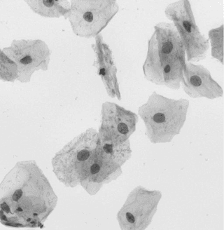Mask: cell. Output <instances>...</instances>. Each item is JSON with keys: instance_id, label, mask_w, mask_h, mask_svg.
Returning <instances> with one entry per match:
<instances>
[{"instance_id": "6da1fadb", "label": "cell", "mask_w": 224, "mask_h": 230, "mask_svg": "<svg viewBox=\"0 0 224 230\" xmlns=\"http://www.w3.org/2000/svg\"><path fill=\"white\" fill-rule=\"evenodd\" d=\"M89 156H90V152H89L88 150H81V151L78 152V154H77V159H78V160H79V161H85L86 159H88Z\"/></svg>"}, {"instance_id": "7a4b0ae2", "label": "cell", "mask_w": 224, "mask_h": 230, "mask_svg": "<svg viewBox=\"0 0 224 230\" xmlns=\"http://www.w3.org/2000/svg\"><path fill=\"white\" fill-rule=\"evenodd\" d=\"M173 48V44L170 42H167L163 44L162 46V51L164 53H170Z\"/></svg>"}, {"instance_id": "3957f363", "label": "cell", "mask_w": 224, "mask_h": 230, "mask_svg": "<svg viewBox=\"0 0 224 230\" xmlns=\"http://www.w3.org/2000/svg\"><path fill=\"white\" fill-rule=\"evenodd\" d=\"M153 120L156 123H162L165 121V116L162 113H157L153 116Z\"/></svg>"}, {"instance_id": "277c9868", "label": "cell", "mask_w": 224, "mask_h": 230, "mask_svg": "<svg viewBox=\"0 0 224 230\" xmlns=\"http://www.w3.org/2000/svg\"><path fill=\"white\" fill-rule=\"evenodd\" d=\"M191 83L195 86H199L202 84V81L198 76L194 75L191 78Z\"/></svg>"}, {"instance_id": "5b68a950", "label": "cell", "mask_w": 224, "mask_h": 230, "mask_svg": "<svg viewBox=\"0 0 224 230\" xmlns=\"http://www.w3.org/2000/svg\"><path fill=\"white\" fill-rule=\"evenodd\" d=\"M118 130L122 134H126L128 132V128L126 124L123 123H120L118 125Z\"/></svg>"}, {"instance_id": "8992f818", "label": "cell", "mask_w": 224, "mask_h": 230, "mask_svg": "<svg viewBox=\"0 0 224 230\" xmlns=\"http://www.w3.org/2000/svg\"><path fill=\"white\" fill-rule=\"evenodd\" d=\"M22 195V191L21 189H18V190H16V192H14V194H13V197H12V198H13V200L15 201H18L19 199H21Z\"/></svg>"}, {"instance_id": "52a82bcc", "label": "cell", "mask_w": 224, "mask_h": 230, "mask_svg": "<svg viewBox=\"0 0 224 230\" xmlns=\"http://www.w3.org/2000/svg\"><path fill=\"white\" fill-rule=\"evenodd\" d=\"M84 18L88 22H92L93 20V15L91 12H86L85 13L84 15Z\"/></svg>"}, {"instance_id": "ba28073f", "label": "cell", "mask_w": 224, "mask_h": 230, "mask_svg": "<svg viewBox=\"0 0 224 230\" xmlns=\"http://www.w3.org/2000/svg\"><path fill=\"white\" fill-rule=\"evenodd\" d=\"M99 170H100V167L98 164L97 163H95L93 164L91 167H90V172L92 174H96L99 172Z\"/></svg>"}, {"instance_id": "9c48e42d", "label": "cell", "mask_w": 224, "mask_h": 230, "mask_svg": "<svg viewBox=\"0 0 224 230\" xmlns=\"http://www.w3.org/2000/svg\"><path fill=\"white\" fill-rule=\"evenodd\" d=\"M32 62V58L30 57V56H25V57H24L23 58H22L21 60V63L24 64V65H27V64H29V63H31Z\"/></svg>"}, {"instance_id": "30bf717a", "label": "cell", "mask_w": 224, "mask_h": 230, "mask_svg": "<svg viewBox=\"0 0 224 230\" xmlns=\"http://www.w3.org/2000/svg\"><path fill=\"white\" fill-rule=\"evenodd\" d=\"M103 150H104V151L106 153H107V154H111V152H113V147L111 145H109V144H106V145H104V147H103Z\"/></svg>"}, {"instance_id": "8fae6325", "label": "cell", "mask_w": 224, "mask_h": 230, "mask_svg": "<svg viewBox=\"0 0 224 230\" xmlns=\"http://www.w3.org/2000/svg\"><path fill=\"white\" fill-rule=\"evenodd\" d=\"M126 219L128 220V221L130 222V223H134L135 222V218L134 216L132 215V214H131L130 213H126Z\"/></svg>"}, {"instance_id": "7c38bea8", "label": "cell", "mask_w": 224, "mask_h": 230, "mask_svg": "<svg viewBox=\"0 0 224 230\" xmlns=\"http://www.w3.org/2000/svg\"><path fill=\"white\" fill-rule=\"evenodd\" d=\"M183 27H185L186 30L188 32H191V24H190L189 22H188V21H184V22L183 23Z\"/></svg>"}, {"instance_id": "4fadbf2b", "label": "cell", "mask_w": 224, "mask_h": 230, "mask_svg": "<svg viewBox=\"0 0 224 230\" xmlns=\"http://www.w3.org/2000/svg\"><path fill=\"white\" fill-rule=\"evenodd\" d=\"M1 209L3 210L4 211H5L6 213H10V208H9V206L6 204V203H3V204H1Z\"/></svg>"}, {"instance_id": "5bb4252c", "label": "cell", "mask_w": 224, "mask_h": 230, "mask_svg": "<svg viewBox=\"0 0 224 230\" xmlns=\"http://www.w3.org/2000/svg\"><path fill=\"white\" fill-rule=\"evenodd\" d=\"M43 2V4L47 7H51L54 4L53 0H44Z\"/></svg>"}, {"instance_id": "9a60e30c", "label": "cell", "mask_w": 224, "mask_h": 230, "mask_svg": "<svg viewBox=\"0 0 224 230\" xmlns=\"http://www.w3.org/2000/svg\"><path fill=\"white\" fill-rule=\"evenodd\" d=\"M170 69H171V68H170V65H166L165 66V68L164 69V70H165V72H166V73H168V72H170Z\"/></svg>"}, {"instance_id": "2e32d148", "label": "cell", "mask_w": 224, "mask_h": 230, "mask_svg": "<svg viewBox=\"0 0 224 230\" xmlns=\"http://www.w3.org/2000/svg\"><path fill=\"white\" fill-rule=\"evenodd\" d=\"M0 218L2 219V220H6V218L5 215H3V213H2V211H0Z\"/></svg>"}, {"instance_id": "e0dca14e", "label": "cell", "mask_w": 224, "mask_h": 230, "mask_svg": "<svg viewBox=\"0 0 224 230\" xmlns=\"http://www.w3.org/2000/svg\"><path fill=\"white\" fill-rule=\"evenodd\" d=\"M99 74H102V75H105V69L104 68H102L101 69H100V72H99Z\"/></svg>"}, {"instance_id": "ac0fdd59", "label": "cell", "mask_w": 224, "mask_h": 230, "mask_svg": "<svg viewBox=\"0 0 224 230\" xmlns=\"http://www.w3.org/2000/svg\"><path fill=\"white\" fill-rule=\"evenodd\" d=\"M17 211H22V209L21 208H18L17 209Z\"/></svg>"}, {"instance_id": "d6986e66", "label": "cell", "mask_w": 224, "mask_h": 230, "mask_svg": "<svg viewBox=\"0 0 224 230\" xmlns=\"http://www.w3.org/2000/svg\"><path fill=\"white\" fill-rule=\"evenodd\" d=\"M30 220H31V219H30V218H29V219H27V221H30Z\"/></svg>"}]
</instances>
